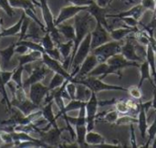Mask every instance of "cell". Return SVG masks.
<instances>
[{"mask_svg":"<svg viewBox=\"0 0 156 148\" xmlns=\"http://www.w3.org/2000/svg\"><path fill=\"white\" fill-rule=\"evenodd\" d=\"M1 71H2V70H1V66H0V92L2 93V96H3V101H2V103H3L4 104H5V105L7 106L8 111H10L11 108H12V105H11L10 100L8 99V95H7V93H6L5 86L3 85L2 81H1Z\"/></svg>","mask_w":156,"mask_h":148,"instance_id":"obj_42","label":"cell"},{"mask_svg":"<svg viewBox=\"0 0 156 148\" xmlns=\"http://www.w3.org/2000/svg\"><path fill=\"white\" fill-rule=\"evenodd\" d=\"M106 62L119 71H122L123 69L128 68V67H137V68L140 67V63L128 60L122 53H118L112 56Z\"/></svg>","mask_w":156,"mask_h":148,"instance_id":"obj_15","label":"cell"},{"mask_svg":"<svg viewBox=\"0 0 156 148\" xmlns=\"http://www.w3.org/2000/svg\"><path fill=\"white\" fill-rule=\"evenodd\" d=\"M120 116H121V114L116 110H110L108 112L103 113L102 114H98L96 122H103V123L114 125V124H116V122L118 121Z\"/></svg>","mask_w":156,"mask_h":148,"instance_id":"obj_25","label":"cell"},{"mask_svg":"<svg viewBox=\"0 0 156 148\" xmlns=\"http://www.w3.org/2000/svg\"><path fill=\"white\" fill-rule=\"evenodd\" d=\"M89 5H84V6H80V5H70L64 6L60 9L58 16L55 18V24L56 26L66 22L67 20L74 17L77 16L79 13L82 11H87Z\"/></svg>","mask_w":156,"mask_h":148,"instance_id":"obj_10","label":"cell"},{"mask_svg":"<svg viewBox=\"0 0 156 148\" xmlns=\"http://www.w3.org/2000/svg\"><path fill=\"white\" fill-rule=\"evenodd\" d=\"M152 107L155 110L156 112V88H154V95L152 100Z\"/></svg>","mask_w":156,"mask_h":148,"instance_id":"obj_54","label":"cell"},{"mask_svg":"<svg viewBox=\"0 0 156 148\" xmlns=\"http://www.w3.org/2000/svg\"><path fill=\"white\" fill-rule=\"evenodd\" d=\"M121 50H122V44L120 43V41L111 40L92 49L91 52L97 57L99 62L101 63V62H106L112 56L121 53Z\"/></svg>","mask_w":156,"mask_h":148,"instance_id":"obj_5","label":"cell"},{"mask_svg":"<svg viewBox=\"0 0 156 148\" xmlns=\"http://www.w3.org/2000/svg\"><path fill=\"white\" fill-rule=\"evenodd\" d=\"M9 2L14 8H21L23 10L27 8H31L36 11V5L31 0H9Z\"/></svg>","mask_w":156,"mask_h":148,"instance_id":"obj_31","label":"cell"},{"mask_svg":"<svg viewBox=\"0 0 156 148\" xmlns=\"http://www.w3.org/2000/svg\"><path fill=\"white\" fill-rule=\"evenodd\" d=\"M122 2H124V3H128V0H122Z\"/></svg>","mask_w":156,"mask_h":148,"instance_id":"obj_58","label":"cell"},{"mask_svg":"<svg viewBox=\"0 0 156 148\" xmlns=\"http://www.w3.org/2000/svg\"><path fill=\"white\" fill-rule=\"evenodd\" d=\"M110 74H115L117 75L120 79H122V71H119L117 70H115L113 67H112L110 64H108L107 62H101L99 63L90 73L88 76H92V77H98L100 79H103L106 76L110 75ZM87 77V76H86Z\"/></svg>","mask_w":156,"mask_h":148,"instance_id":"obj_14","label":"cell"},{"mask_svg":"<svg viewBox=\"0 0 156 148\" xmlns=\"http://www.w3.org/2000/svg\"><path fill=\"white\" fill-rule=\"evenodd\" d=\"M119 20L122 21L127 27H132V28H139V27L141 26V22L140 20L133 17V16H124V17H121L119 18Z\"/></svg>","mask_w":156,"mask_h":148,"instance_id":"obj_40","label":"cell"},{"mask_svg":"<svg viewBox=\"0 0 156 148\" xmlns=\"http://www.w3.org/2000/svg\"><path fill=\"white\" fill-rule=\"evenodd\" d=\"M139 28H132L129 27H119V28H114L110 30V35L112 38V40L115 41H122L125 38L129 37L131 34L138 30Z\"/></svg>","mask_w":156,"mask_h":148,"instance_id":"obj_21","label":"cell"},{"mask_svg":"<svg viewBox=\"0 0 156 148\" xmlns=\"http://www.w3.org/2000/svg\"><path fill=\"white\" fill-rule=\"evenodd\" d=\"M146 10L154 12L156 9V0H142L140 3Z\"/></svg>","mask_w":156,"mask_h":148,"instance_id":"obj_49","label":"cell"},{"mask_svg":"<svg viewBox=\"0 0 156 148\" xmlns=\"http://www.w3.org/2000/svg\"><path fill=\"white\" fill-rule=\"evenodd\" d=\"M137 123H138V118H135L131 114H125V115H121L115 125H133Z\"/></svg>","mask_w":156,"mask_h":148,"instance_id":"obj_38","label":"cell"},{"mask_svg":"<svg viewBox=\"0 0 156 148\" xmlns=\"http://www.w3.org/2000/svg\"><path fill=\"white\" fill-rule=\"evenodd\" d=\"M25 17H26V13L23 11L20 18L18 19V21L15 25L9 27L8 28H5V29H3L0 32V38H3V37H13V36L19 35L20 30H21V26H22V23H23Z\"/></svg>","mask_w":156,"mask_h":148,"instance_id":"obj_24","label":"cell"},{"mask_svg":"<svg viewBox=\"0 0 156 148\" xmlns=\"http://www.w3.org/2000/svg\"><path fill=\"white\" fill-rule=\"evenodd\" d=\"M65 81H66V79L62 75L54 72V75H53V77H52V79H51V81H50V82L48 84L49 92L59 88Z\"/></svg>","mask_w":156,"mask_h":148,"instance_id":"obj_33","label":"cell"},{"mask_svg":"<svg viewBox=\"0 0 156 148\" xmlns=\"http://www.w3.org/2000/svg\"><path fill=\"white\" fill-rule=\"evenodd\" d=\"M42 62L52 71H54L55 73H58L60 75H62L66 80H69L70 81H74V78L71 76V74L64 69L62 62L58 61L57 60L52 59L50 56H48L47 53H44L42 56Z\"/></svg>","mask_w":156,"mask_h":148,"instance_id":"obj_11","label":"cell"},{"mask_svg":"<svg viewBox=\"0 0 156 148\" xmlns=\"http://www.w3.org/2000/svg\"><path fill=\"white\" fill-rule=\"evenodd\" d=\"M39 42L43 46V48L45 49V51L48 50V49H51L56 47V45H55V43H54V41L52 39L49 32H48V31L45 32V35L40 38Z\"/></svg>","mask_w":156,"mask_h":148,"instance_id":"obj_36","label":"cell"},{"mask_svg":"<svg viewBox=\"0 0 156 148\" xmlns=\"http://www.w3.org/2000/svg\"><path fill=\"white\" fill-rule=\"evenodd\" d=\"M24 70V66L18 65V67L15 70L13 76H12V81L16 84L17 87H23V82H22V73Z\"/></svg>","mask_w":156,"mask_h":148,"instance_id":"obj_39","label":"cell"},{"mask_svg":"<svg viewBox=\"0 0 156 148\" xmlns=\"http://www.w3.org/2000/svg\"><path fill=\"white\" fill-rule=\"evenodd\" d=\"M100 106V101L98 100L97 93L91 92L90 99L86 103V115H87V130L92 131L95 126L98 110Z\"/></svg>","mask_w":156,"mask_h":148,"instance_id":"obj_7","label":"cell"},{"mask_svg":"<svg viewBox=\"0 0 156 148\" xmlns=\"http://www.w3.org/2000/svg\"><path fill=\"white\" fill-rule=\"evenodd\" d=\"M94 20H95L94 17L88 11H82L74 16V27H75L76 38L74 40V46H73V50L71 54V62L80 44L82 42L85 37L90 32V27L93 24Z\"/></svg>","mask_w":156,"mask_h":148,"instance_id":"obj_1","label":"cell"},{"mask_svg":"<svg viewBox=\"0 0 156 148\" xmlns=\"http://www.w3.org/2000/svg\"><path fill=\"white\" fill-rule=\"evenodd\" d=\"M2 22H3V21H2V19L0 18V28H1V25H2Z\"/></svg>","mask_w":156,"mask_h":148,"instance_id":"obj_57","label":"cell"},{"mask_svg":"<svg viewBox=\"0 0 156 148\" xmlns=\"http://www.w3.org/2000/svg\"><path fill=\"white\" fill-rule=\"evenodd\" d=\"M14 70H2L1 71V81L4 86H6V84L12 81V76L14 73Z\"/></svg>","mask_w":156,"mask_h":148,"instance_id":"obj_48","label":"cell"},{"mask_svg":"<svg viewBox=\"0 0 156 148\" xmlns=\"http://www.w3.org/2000/svg\"><path fill=\"white\" fill-rule=\"evenodd\" d=\"M53 103H54V101H50V102H48V103H46L44 105V107L41 110L42 111V115L47 120L48 125L50 127L58 129V124H57V116L53 113V108H52Z\"/></svg>","mask_w":156,"mask_h":148,"instance_id":"obj_20","label":"cell"},{"mask_svg":"<svg viewBox=\"0 0 156 148\" xmlns=\"http://www.w3.org/2000/svg\"><path fill=\"white\" fill-rule=\"evenodd\" d=\"M155 10H156V9H155Z\"/></svg>","mask_w":156,"mask_h":148,"instance_id":"obj_61","label":"cell"},{"mask_svg":"<svg viewBox=\"0 0 156 148\" xmlns=\"http://www.w3.org/2000/svg\"><path fill=\"white\" fill-rule=\"evenodd\" d=\"M147 135H148V141H147V145L144 147H148L149 144H151L154 140V138L155 137L156 135V115L154 117V122L152 123V125L148 127L147 129Z\"/></svg>","mask_w":156,"mask_h":148,"instance_id":"obj_44","label":"cell"},{"mask_svg":"<svg viewBox=\"0 0 156 148\" xmlns=\"http://www.w3.org/2000/svg\"><path fill=\"white\" fill-rule=\"evenodd\" d=\"M121 53L128 60L131 61H135L138 63H142L144 60H142V58L140 57V55L137 53L136 48L133 44V42L132 41V38H128L127 41L122 45V50Z\"/></svg>","mask_w":156,"mask_h":148,"instance_id":"obj_18","label":"cell"},{"mask_svg":"<svg viewBox=\"0 0 156 148\" xmlns=\"http://www.w3.org/2000/svg\"><path fill=\"white\" fill-rule=\"evenodd\" d=\"M90 32L85 37V38L80 44L79 48L77 49L74 57H73V60H72V62H71V66H70V70H69L70 74H71V76L73 78L79 72L80 67L82 64V62L84 61V60L91 52V46H90V42H91V33Z\"/></svg>","mask_w":156,"mask_h":148,"instance_id":"obj_4","label":"cell"},{"mask_svg":"<svg viewBox=\"0 0 156 148\" xmlns=\"http://www.w3.org/2000/svg\"><path fill=\"white\" fill-rule=\"evenodd\" d=\"M131 126V144H132V147H138L137 142H136V137H135V133H134V129H133V125H130Z\"/></svg>","mask_w":156,"mask_h":148,"instance_id":"obj_52","label":"cell"},{"mask_svg":"<svg viewBox=\"0 0 156 148\" xmlns=\"http://www.w3.org/2000/svg\"><path fill=\"white\" fill-rule=\"evenodd\" d=\"M32 64L33 63L27 64L24 66V70H26L27 72H29V77L23 82V87L25 89L29 87L33 83L41 81L50 70L43 62H42V64L37 65V66H33Z\"/></svg>","mask_w":156,"mask_h":148,"instance_id":"obj_6","label":"cell"},{"mask_svg":"<svg viewBox=\"0 0 156 148\" xmlns=\"http://www.w3.org/2000/svg\"><path fill=\"white\" fill-rule=\"evenodd\" d=\"M99 60L97 59V57L92 53L90 52L88 57L84 60V61L82 62V64L80 65V70H79V72L77 73V75L74 77L75 79H81V78H84L86 76L89 75V73L99 64Z\"/></svg>","mask_w":156,"mask_h":148,"instance_id":"obj_16","label":"cell"},{"mask_svg":"<svg viewBox=\"0 0 156 148\" xmlns=\"http://www.w3.org/2000/svg\"><path fill=\"white\" fill-rule=\"evenodd\" d=\"M29 25H30V18L28 16L27 17V15H26V17H25V19H24V21L22 23V26H21V30H20V33H19V38H18L17 41L23 40L26 38V35L27 33Z\"/></svg>","mask_w":156,"mask_h":148,"instance_id":"obj_45","label":"cell"},{"mask_svg":"<svg viewBox=\"0 0 156 148\" xmlns=\"http://www.w3.org/2000/svg\"><path fill=\"white\" fill-rule=\"evenodd\" d=\"M59 33L67 39V40H75L76 38V32H75V27L72 25H68L64 23H61L57 26Z\"/></svg>","mask_w":156,"mask_h":148,"instance_id":"obj_27","label":"cell"},{"mask_svg":"<svg viewBox=\"0 0 156 148\" xmlns=\"http://www.w3.org/2000/svg\"><path fill=\"white\" fill-rule=\"evenodd\" d=\"M127 92L131 95L132 98H133L134 100H141L143 97V92H142V88L137 86H131L129 88H127Z\"/></svg>","mask_w":156,"mask_h":148,"instance_id":"obj_43","label":"cell"},{"mask_svg":"<svg viewBox=\"0 0 156 148\" xmlns=\"http://www.w3.org/2000/svg\"><path fill=\"white\" fill-rule=\"evenodd\" d=\"M152 147L153 148H156V135L155 137L154 138V140H153V142H152Z\"/></svg>","mask_w":156,"mask_h":148,"instance_id":"obj_55","label":"cell"},{"mask_svg":"<svg viewBox=\"0 0 156 148\" xmlns=\"http://www.w3.org/2000/svg\"><path fill=\"white\" fill-rule=\"evenodd\" d=\"M75 83H80L85 86H87L91 92L95 93H99L103 91H120V92H127V88H124L120 85H113V84H108L102 81L101 79L98 77H92V76H87L81 79H75Z\"/></svg>","mask_w":156,"mask_h":148,"instance_id":"obj_2","label":"cell"},{"mask_svg":"<svg viewBox=\"0 0 156 148\" xmlns=\"http://www.w3.org/2000/svg\"><path fill=\"white\" fill-rule=\"evenodd\" d=\"M152 107V101L144 103H140V110L138 113V127L144 140L146 139L147 129H148V122H147V112Z\"/></svg>","mask_w":156,"mask_h":148,"instance_id":"obj_13","label":"cell"},{"mask_svg":"<svg viewBox=\"0 0 156 148\" xmlns=\"http://www.w3.org/2000/svg\"><path fill=\"white\" fill-rule=\"evenodd\" d=\"M76 142L78 143L80 147H89L86 143V135L88 133L86 125H76Z\"/></svg>","mask_w":156,"mask_h":148,"instance_id":"obj_28","label":"cell"},{"mask_svg":"<svg viewBox=\"0 0 156 148\" xmlns=\"http://www.w3.org/2000/svg\"><path fill=\"white\" fill-rule=\"evenodd\" d=\"M105 142V138L103 135H101V134L92 131H88L87 135H86V143L87 145L90 146H95L98 147L100 145L103 144Z\"/></svg>","mask_w":156,"mask_h":148,"instance_id":"obj_26","label":"cell"},{"mask_svg":"<svg viewBox=\"0 0 156 148\" xmlns=\"http://www.w3.org/2000/svg\"><path fill=\"white\" fill-rule=\"evenodd\" d=\"M95 2L101 7H107L112 2V0H95Z\"/></svg>","mask_w":156,"mask_h":148,"instance_id":"obj_53","label":"cell"},{"mask_svg":"<svg viewBox=\"0 0 156 148\" xmlns=\"http://www.w3.org/2000/svg\"><path fill=\"white\" fill-rule=\"evenodd\" d=\"M49 93L48 86L42 84L40 81L33 83L29 86L28 98L37 106H40L46 96Z\"/></svg>","mask_w":156,"mask_h":148,"instance_id":"obj_9","label":"cell"},{"mask_svg":"<svg viewBox=\"0 0 156 148\" xmlns=\"http://www.w3.org/2000/svg\"><path fill=\"white\" fill-rule=\"evenodd\" d=\"M90 33H91V42H90L91 50L112 40L110 31L99 22H96V25Z\"/></svg>","mask_w":156,"mask_h":148,"instance_id":"obj_8","label":"cell"},{"mask_svg":"<svg viewBox=\"0 0 156 148\" xmlns=\"http://www.w3.org/2000/svg\"><path fill=\"white\" fill-rule=\"evenodd\" d=\"M16 45H25L28 48L29 50H35V51H40L43 54L45 53V49L43 48V46L38 43V42H34V41H30V40H20V41H16Z\"/></svg>","mask_w":156,"mask_h":148,"instance_id":"obj_32","label":"cell"},{"mask_svg":"<svg viewBox=\"0 0 156 148\" xmlns=\"http://www.w3.org/2000/svg\"><path fill=\"white\" fill-rule=\"evenodd\" d=\"M0 8L3 9L5 11V13L10 17H12L16 15L15 8L10 5L9 0H0Z\"/></svg>","mask_w":156,"mask_h":148,"instance_id":"obj_41","label":"cell"},{"mask_svg":"<svg viewBox=\"0 0 156 148\" xmlns=\"http://www.w3.org/2000/svg\"><path fill=\"white\" fill-rule=\"evenodd\" d=\"M29 51L28 48L25 45H16V48H15V52L17 53L18 55H23L26 54Z\"/></svg>","mask_w":156,"mask_h":148,"instance_id":"obj_51","label":"cell"},{"mask_svg":"<svg viewBox=\"0 0 156 148\" xmlns=\"http://www.w3.org/2000/svg\"><path fill=\"white\" fill-rule=\"evenodd\" d=\"M15 48H16V43H12L10 46L4 49H0V56L2 58V62H3V68L5 69L10 62L12 57L14 56L15 52Z\"/></svg>","mask_w":156,"mask_h":148,"instance_id":"obj_29","label":"cell"},{"mask_svg":"<svg viewBox=\"0 0 156 148\" xmlns=\"http://www.w3.org/2000/svg\"><path fill=\"white\" fill-rule=\"evenodd\" d=\"M91 91L85 85L78 83L77 84V92H76V99L82 101V102H87L90 95H91Z\"/></svg>","mask_w":156,"mask_h":148,"instance_id":"obj_30","label":"cell"},{"mask_svg":"<svg viewBox=\"0 0 156 148\" xmlns=\"http://www.w3.org/2000/svg\"><path fill=\"white\" fill-rule=\"evenodd\" d=\"M145 11H146V9L141 4H138V5H135L133 7H131L129 10L122 11L118 14H107L106 16H107V18H116V19H119V18L124 17V16H133L138 20H141V18L143 17Z\"/></svg>","mask_w":156,"mask_h":148,"instance_id":"obj_17","label":"cell"},{"mask_svg":"<svg viewBox=\"0 0 156 148\" xmlns=\"http://www.w3.org/2000/svg\"><path fill=\"white\" fill-rule=\"evenodd\" d=\"M45 53H47L48 56H50L52 59H54V60H58V61H63V58H62V56H61V53H60V51H59V49H58V48L56 46L55 48H53V49H48V50H46L45 51Z\"/></svg>","mask_w":156,"mask_h":148,"instance_id":"obj_46","label":"cell"},{"mask_svg":"<svg viewBox=\"0 0 156 148\" xmlns=\"http://www.w3.org/2000/svg\"><path fill=\"white\" fill-rule=\"evenodd\" d=\"M114 105H115V110H116L121 115L129 114V113H130V108H129L127 100H117L116 103H114Z\"/></svg>","mask_w":156,"mask_h":148,"instance_id":"obj_34","label":"cell"},{"mask_svg":"<svg viewBox=\"0 0 156 148\" xmlns=\"http://www.w3.org/2000/svg\"><path fill=\"white\" fill-rule=\"evenodd\" d=\"M155 87H156V84H155Z\"/></svg>","mask_w":156,"mask_h":148,"instance_id":"obj_60","label":"cell"},{"mask_svg":"<svg viewBox=\"0 0 156 148\" xmlns=\"http://www.w3.org/2000/svg\"><path fill=\"white\" fill-rule=\"evenodd\" d=\"M43 53L40 51H35V50H29L27 53L19 55L17 58L18 60V65L25 66L27 64L34 63V62H38L39 60H42Z\"/></svg>","mask_w":156,"mask_h":148,"instance_id":"obj_19","label":"cell"},{"mask_svg":"<svg viewBox=\"0 0 156 148\" xmlns=\"http://www.w3.org/2000/svg\"><path fill=\"white\" fill-rule=\"evenodd\" d=\"M0 139L4 144V147H14V140L10 132L5 130L0 131Z\"/></svg>","mask_w":156,"mask_h":148,"instance_id":"obj_35","label":"cell"},{"mask_svg":"<svg viewBox=\"0 0 156 148\" xmlns=\"http://www.w3.org/2000/svg\"><path fill=\"white\" fill-rule=\"evenodd\" d=\"M66 1L70 3L71 5H80V6L89 5L90 4V2H91V0H66Z\"/></svg>","mask_w":156,"mask_h":148,"instance_id":"obj_50","label":"cell"},{"mask_svg":"<svg viewBox=\"0 0 156 148\" xmlns=\"http://www.w3.org/2000/svg\"><path fill=\"white\" fill-rule=\"evenodd\" d=\"M87 102H82L78 99H73L69 102L67 105H65V113L72 112V111H79L80 107L84 104H86Z\"/></svg>","mask_w":156,"mask_h":148,"instance_id":"obj_37","label":"cell"},{"mask_svg":"<svg viewBox=\"0 0 156 148\" xmlns=\"http://www.w3.org/2000/svg\"><path fill=\"white\" fill-rule=\"evenodd\" d=\"M139 70H140V80H139V82H138V86L142 88V86H143V84H144V82L145 81H150L153 87L156 88L154 86V83L153 77H152V72H151V70H150V66H149L146 60H144L140 64Z\"/></svg>","mask_w":156,"mask_h":148,"instance_id":"obj_22","label":"cell"},{"mask_svg":"<svg viewBox=\"0 0 156 148\" xmlns=\"http://www.w3.org/2000/svg\"><path fill=\"white\" fill-rule=\"evenodd\" d=\"M12 106H15L16 107L18 110H20L25 115H28L30 114L31 113L37 111L39 106H37V104H35L28 97L26 98L25 100L23 101H20V102H16L15 103L12 104Z\"/></svg>","mask_w":156,"mask_h":148,"instance_id":"obj_23","label":"cell"},{"mask_svg":"<svg viewBox=\"0 0 156 148\" xmlns=\"http://www.w3.org/2000/svg\"><path fill=\"white\" fill-rule=\"evenodd\" d=\"M93 17L94 19L96 20V22H99L101 23L104 27H106L109 31L112 29L108 24V21H107V9L106 7H101L96 2L95 0H91L90 4L89 5V7H88V10H87Z\"/></svg>","mask_w":156,"mask_h":148,"instance_id":"obj_12","label":"cell"},{"mask_svg":"<svg viewBox=\"0 0 156 148\" xmlns=\"http://www.w3.org/2000/svg\"><path fill=\"white\" fill-rule=\"evenodd\" d=\"M66 91L68 92L69 95L70 96L71 100L76 99V92H77V83L68 81L66 84Z\"/></svg>","mask_w":156,"mask_h":148,"instance_id":"obj_47","label":"cell"},{"mask_svg":"<svg viewBox=\"0 0 156 148\" xmlns=\"http://www.w3.org/2000/svg\"><path fill=\"white\" fill-rule=\"evenodd\" d=\"M40 3V9L42 12V17L45 22L46 30L49 32L54 43L56 46L60 44L61 41V34L59 33L56 24H55V18L53 16V14L50 10V7L48 5V0H39Z\"/></svg>","mask_w":156,"mask_h":148,"instance_id":"obj_3","label":"cell"},{"mask_svg":"<svg viewBox=\"0 0 156 148\" xmlns=\"http://www.w3.org/2000/svg\"><path fill=\"white\" fill-rule=\"evenodd\" d=\"M128 3L129 4H133L134 3V0H128Z\"/></svg>","mask_w":156,"mask_h":148,"instance_id":"obj_56","label":"cell"},{"mask_svg":"<svg viewBox=\"0 0 156 148\" xmlns=\"http://www.w3.org/2000/svg\"><path fill=\"white\" fill-rule=\"evenodd\" d=\"M154 18H155V19H156V10H155V11H154Z\"/></svg>","mask_w":156,"mask_h":148,"instance_id":"obj_59","label":"cell"}]
</instances>
